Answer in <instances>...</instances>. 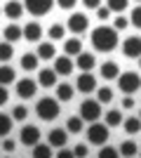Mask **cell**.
Masks as SVG:
<instances>
[{
	"mask_svg": "<svg viewBox=\"0 0 141 158\" xmlns=\"http://www.w3.org/2000/svg\"><path fill=\"white\" fill-rule=\"evenodd\" d=\"M136 2H141V0H136Z\"/></svg>",
	"mask_w": 141,
	"mask_h": 158,
	"instance_id": "c3c4849f",
	"label": "cell"
},
{
	"mask_svg": "<svg viewBox=\"0 0 141 158\" xmlns=\"http://www.w3.org/2000/svg\"><path fill=\"white\" fill-rule=\"evenodd\" d=\"M2 149H5V153H12L14 149H17L14 139H10V137H2Z\"/></svg>",
	"mask_w": 141,
	"mask_h": 158,
	"instance_id": "ab89813d",
	"label": "cell"
},
{
	"mask_svg": "<svg viewBox=\"0 0 141 158\" xmlns=\"http://www.w3.org/2000/svg\"><path fill=\"white\" fill-rule=\"evenodd\" d=\"M12 118H14V120H19V123H24V120L28 118V109H26L24 104H17V106L12 109Z\"/></svg>",
	"mask_w": 141,
	"mask_h": 158,
	"instance_id": "d6a6232c",
	"label": "cell"
},
{
	"mask_svg": "<svg viewBox=\"0 0 141 158\" xmlns=\"http://www.w3.org/2000/svg\"><path fill=\"white\" fill-rule=\"evenodd\" d=\"M66 28L73 31V33H85L89 28V19L82 12H73L71 17H68V21H66Z\"/></svg>",
	"mask_w": 141,
	"mask_h": 158,
	"instance_id": "9c48e42d",
	"label": "cell"
},
{
	"mask_svg": "<svg viewBox=\"0 0 141 158\" xmlns=\"http://www.w3.org/2000/svg\"><path fill=\"white\" fill-rule=\"evenodd\" d=\"M40 38H42V26L38 21H28L26 26H24V40H28V43H40Z\"/></svg>",
	"mask_w": 141,
	"mask_h": 158,
	"instance_id": "4fadbf2b",
	"label": "cell"
},
{
	"mask_svg": "<svg viewBox=\"0 0 141 158\" xmlns=\"http://www.w3.org/2000/svg\"><path fill=\"white\" fill-rule=\"evenodd\" d=\"M49 146H54V149H61V146H66L68 142V130L66 127H54V130H49Z\"/></svg>",
	"mask_w": 141,
	"mask_h": 158,
	"instance_id": "7c38bea8",
	"label": "cell"
},
{
	"mask_svg": "<svg viewBox=\"0 0 141 158\" xmlns=\"http://www.w3.org/2000/svg\"><path fill=\"white\" fill-rule=\"evenodd\" d=\"M139 118H141V116H139Z\"/></svg>",
	"mask_w": 141,
	"mask_h": 158,
	"instance_id": "f907efd6",
	"label": "cell"
},
{
	"mask_svg": "<svg viewBox=\"0 0 141 158\" xmlns=\"http://www.w3.org/2000/svg\"><path fill=\"white\" fill-rule=\"evenodd\" d=\"M122 127H125L127 135H136V132H141V118H127V120H122Z\"/></svg>",
	"mask_w": 141,
	"mask_h": 158,
	"instance_id": "4316f807",
	"label": "cell"
},
{
	"mask_svg": "<svg viewBox=\"0 0 141 158\" xmlns=\"http://www.w3.org/2000/svg\"><path fill=\"white\" fill-rule=\"evenodd\" d=\"M89 40H92V47L96 52H113L118 47V31L113 26H96Z\"/></svg>",
	"mask_w": 141,
	"mask_h": 158,
	"instance_id": "6da1fadb",
	"label": "cell"
},
{
	"mask_svg": "<svg viewBox=\"0 0 141 158\" xmlns=\"http://www.w3.org/2000/svg\"><path fill=\"white\" fill-rule=\"evenodd\" d=\"M127 2L129 0H108V10L111 12H122V10H127Z\"/></svg>",
	"mask_w": 141,
	"mask_h": 158,
	"instance_id": "e575fe53",
	"label": "cell"
},
{
	"mask_svg": "<svg viewBox=\"0 0 141 158\" xmlns=\"http://www.w3.org/2000/svg\"><path fill=\"white\" fill-rule=\"evenodd\" d=\"M127 24H129V19H127V17H115L113 28H115V31H122V28H127Z\"/></svg>",
	"mask_w": 141,
	"mask_h": 158,
	"instance_id": "f35d334b",
	"label": "cell"
},
{
	"mask_svg": "<svg viewBox=\"0 0 141 158\" xmlns=\"http://www.w3.org/2000/svg\"><path fill=\"white\" fill-rule=\"evenodd\" d=\"M47 35H49V40H64V35H66V26H61V24H52L49 31H47Z\"/></svg>",
	"mask_w": 141,
	"mask_h": 158,
	"instance_id": "f546056e",
	"label": "cell"
},
{
	"mask_svg": "<svg viewBox=\"0 0 141 158\" xmlns=\"http://www.w3.org/2000/svg\"><path fill=\"white\" fill-rule=\"evenodd\" d=\"M75 87H78V92H96V78L92 76V71H82L80 76H78V83H75Z\"/></svg>",
	"mask_w": 141,
	"mask_h": 158,
	"instance_id": "30bf717a",
	"label": "cell"
},
{
	"mask_svg": "<svg viewBox=\"0 0 141 158\" xmlns=\"http://www.w3.org/2000/svg\"><path fill=\"white\" fill-rule=\"evenodd\" d=\"M54 0H24V7H26V12H31L33 17H42L52 10Z\"/></svg>",
	"mask_w": 141,
	"mask_h": 158,
	"instance_id": "52a82bcc",
	"label": "cell"
},
{
	"mask_svg": "<svg viewBox=\"0 0 141 158\" xmlns=\"http://www.w3.org/2000/svg\"><path fill=\"white\" fill-rule=\"evenodd\" d=\"M82 5L87 10H96V7H101V0H82Z\"/></svg>",
	"mask_w": 141,
	"mask_h": 158,
	"instance_id": "f6af8a7d",
	"label": "cell"
},
{
	"mask_svg": "<svg viewBox=\"0 0 141 158\" xmlns=\"http://www.w3.org/2000/svg\"><path fill=\"white\" fill-rule=\"evenodd\" d=\"M38 85L57 87V71H54V69H42V71H38Z\"/></svg>",
	"mask_w": 141,
	"mask_h": 158,
	"instance_id": "2e32d148",
	"label": "cell"
},
{
	"mask_svg": "<svg viewBox=\"0 0 141 158\" xmlns=\"http://www.w3.org/2000/svg\"><path fill=\"white\" fill-rule=\"evenodd\" d=\"M118 87H120V92H125V94H134L141 87V76L136 71L120 73V76H118Z\"/></svg>",
	"mask_w": 141,
	"mask_h": 158,
	"instance_id": "3957f363",
	"label": "cell"
},
{
	"mask_svg": "<svg viewBox=\"0 0 141 158\" xmlns=\"http://www.w3.org/2000/svg\"><path fill=\"white\" fill-rule=\"evenodd\" d=\"M12 116H7V113H0V137H7L10 130H12Z\"/></svg>",
	"mask_w": 141,
	"mask_h": 158,
	"instance_id": "f1b7e54d",
	"label": "cell"
},
{
	"mask_svg": "<svg viewBox=\"0 0 141 158\" xmlns=\"http://www.w3.org/2000/svg\"><path fill=\"white\" fill-rule=\"evenodd\" d=\"M14 57V47H12V43H0V61H2V64H7V61L12 59Z\"/></svg>",
	"mask_w": 141,
	"mask_h": 158,
	"instance_id": "83f0119b",
	"label": "cell"
},
{
	"mask_svg": "<svg viewBox=\"0 0 141 158\" xmlns=\"http://www.w3.org/2000/svg\"><path fill=\"white\" fill-rule=\"evenodd\" d=\"M129 24L136 28H141V5H136L134 10H132V14H129Z\"/></svg>",
	"mask_w": 141,
	"mask_h": 158,
	"instance_id": "d590c367",
	"label": "cell"
},
{
	"mask_svg": "<svg viewBox=\"0 0 141 158\" xmlns=\"http://www.w3.org/2000/svg\"><path fill=\"white\" fill-rule=\"evenodd\" d=\"M24 10H26V7L21 5L19 0H10V2H7V5L2 7V14H5V17H10L12 21H17V19L21 17V14H24Z\"/></svg>",
	"mask_w": 141,
	"mask_h": 158,
	"instance_id": "9a60e30c",
	"label": "cell"
},
{
	"mask_svg": "<svg viewBox=\"0 0 141 158\" xmlns=\"http://www.w3.org/2000/svg\"><path fill=\"white\" fill-rule=\"evenodd\" d=\"M14 92L19 94L21 99H33V94L38 92V80H33V78H21V80H17Z\"/></svg>",
	"mask_w": 141,
	"mask_h": 158,
	"instance_id": "8992f818",
	"label": "cell"
},
{
	"mask_svg": "<svg viewBox=\"0 0 141 158\" xmlns=\"http://www.w3.org/2000/svg\"><path fill=\"white\" fill-rule=\"evenodd\" d=\"M19 139H21V144H26V146L33 149V146L40 142V130H38L35 125H24V127H21Z\"/></svg>",
	"mask_w": 141,
	"mask_h": 158,
	"instance_id": "8fae6325",
	"label": "cell"
},
{
	"mask_svg": "<svg viewBox=\"0 0 141 158\" xmlns=\"http://www.w3.org/2000/svg\"><path fill=\"white\" fill-rule=\"evenodd\" d=\"M136 151H139V146H136L132 139H125L120 144V156H136Z\"/></svg>",
	"mask_w": 141,
	"mask_h": 158,
	"instance_id": "1f68e13d",
	"label": "cell"
},
{
	"mask_svg": "<svg viewBox=\"0 0 141 158\" xmlns=\"http://www.w3.org/2000/svg\"><path fill=\"white\" fill-rule=\"evenodd\" d=\"M57 158H73V149H61L57 153Z\"/></svg>",
	"mask_w": 141,
	"mask_h": 158,
	"instance_id": "bcb514c9",
	"label": "cell"
},
{
	"mask_svg": "<svg viewBox=\"0 0 141 158\" xmlns=\"http://www.w3.org/2000/svg\"><path fill=\"white\" fill-rule=\"evenodd\" d=\"M35 113H38V118H40V120H54V118H59V113H61L59 99H52V97L38 99V104H35Z\"/></svg>",
	"mask_w": 141,
	"mask_h": 158,
	"instance_id": "7a4b0ae2",
	"label": "cell"
},
{
	"mask_svg": "<svg viewBox=\"0 0 141 158\" xmlns=\"http://www.w3.org/2000/svg\"><path fill=\"white\" fill-rule=\"evenodd\" d=\"M82 125H85V120H82L80 116H71V118L66 120V130L71 132V135H78V132H82Z\"/></svg>",
	"mask_w": 141,
	"mask_h": 158,
	"instance_id": "484cf974",
	"label": "cell"
},
{
	"mask_svg": "<svg viewBox=\"0 0 141 158\" xmlns=\"http://www.w3.org/2000/svg\"><path fill=\"white\" fill-rule=\"evenodd\" d=\"M7 99H10V92H7V85H0V106L7 104Z\"/></svg>",
	"mask_w": 141,
	"mask_h": 158,
	"instance_id": "ee69618b",
	"label": "cell"
},
{
	"mask_svg": "<svg viewBox=\"0 0 141 158\" xmlns=\"http://www.w3.org/2000/svg\"><path fill=\"white\" fill-rule=\"evenodd\" d=\"M49 156H52V146L49 144H40L38 142L33 146V158H49Z\"/></svg>",
	"mask_w": 141,
	"mask_h": 158,
	"instance_id": "4dcf8cb0",
	"label": "cell"
},
{
	"mask_svg": "<svg viewBox=\"0 0 141 158\" xmlns=\"http://www.w3.org/2000/svg\"><path fill=\"white\" fill-rule=\"evenodd\" d=\"M139 69H141V57H139Z\"/></svg>",
	"mask_w": 141,
	"mask_h": 158,
	"instance_id": "7dc6e473",
	"label": "cell"
},
{
	"mask_svg": "<svg viewBox=\"0 0 141 158\" xmlns=\"http://www.w3.org/2000/svg\"><path fill=\"white\" fill-rule=\"evenodd\" d=\"M108 125L106 123H89V130H87V142L89 144H96V146H104L108 142Z\"/></svg>",
	"mask_w": 141,
	"mask_h": 158,
	"instance_id": "277c9868",
	"label": "cell"
},
{
	"mask_svg": "<svg viewBox=\"0 0 141 158\" xmlns=\"http://www.w3.org/2000/svg\"><path fill=\"white\" fill-rule=\"evenodd\" d=\"M122 54L127 59H139L141 57V38L139 35H127V40L122 43Z\"/></svg>",
	"mask_w": 141,
	"mask_h": 158,
	"instance_id": "ba28073f",
	"label": "cell"
},
{
	"mask_svg": "<svg viewBox=\"0 0 141 158\" xmlns=\"http://www.w3.org/2000/svg\"><path fill=\"white\" fill-rule=\"evenodd\" d=\"M96 99H99L101 104L113 102V90H111V87H99V90H96Z\"/></svg>",
	"mask_w": 141,
	"mask_h": 158,
	"instance_id": "836d02e7",
	"label": "cell"
},
{
	"mask_svg": "<svg viewBox=\"0 0 141 158\" xmlns=\"http://www.w3.org/2000/svg\"><path fill=\"white\" fill-rule=\"evenodd\" d=\"M64 52H66L68 57H71V54H73V57H78V54L82 52V43H80V38H68L66 43H64Z\"/></svg>",
	"mask_w": 141,
	"mask_h": 158,
	"instance_id": "44dd1931",
	"label": "cell"
},
{
	"mask_svg": "<svg viewBox=\"0 0 141 158\" xmlns=\"http://www.w3.org/2000/svg\"><path fill=\"white\" fill-rule=\"evenodd\" d=\"M99 116H101V102L99 99H82L80 118L87 120V123H94V120H99Z\"/></svg>",
	"mask_w": 141,
	"mask_h": 158,
	"instance_id": "5b68a950",
	"label": "cell"
},
{
	"mask_svg": "<svg viewBox=\"0 0 141 158\" xmlns=\"http://www.w3.org/2000/svg\"><path fill=\"white\" fill-rule=\"evenodd\" d=\"M14 78H17V73H14L12 66L7 64L0 66V85H10V83H14Z\"/></svg>",
	"mask_w": 141,
	"mask_h": 158,
	"instance_id": "603a6c76",
	"label": "cell"
},
{
	"mask_svg": "<svg viewBox=\"0 0 141 158\" xmlns=\"http://www.w3.org/2000/svg\"><path fill=\"white\" fill-rule=\"evenodd\" d=\"M75 2H78V0H57V5H59L61 10H73Z\"/></svg>",
	"mask_w": 141,
	"mask_h": 158,
	"instance_id": "b9f144b4",
	"label": "cell"
},
{
	"mask_svg": "<svg viewBox=\"0 0 141 158\" xmlns=\"http://www.w3.org/2000/svg\"><path fill=\"white\" fill-rule=\"evenodd\" d=\"M73 156L75 158H85L87 156V144H75L73 146Z\"/></svg>",
	"mask_w": 141,
	"mask_h": 158,
	"instance_id": "74e56055",
	"label": "cell"
},
{
	"mask_svg": "<svg viewBox=\"0 0 141 158\" xmlns=\"http://www.w3.org/2000/svg\"><path fill=\"white\" fill-rule=\"evenodd\" d=\"M2 35H5L7 43H19L21 38H24V26H17V24H7L5 31H2Z\"/></svg>",
	"mask_w": 141,
	"mask_h": 158,
	"instance_id": "e0dca14e",
	"label": "cell"
},
{
	"mask_svg": "<svg viewBox=\"0 0 141 158\" xmlns=\"http://www.w3.org/2000/svg\"><path fill=\"white\" fill-rule=\"evenodd\" d=\"M75 66H78L80 71H92L94 66H96V57L89 54V52H80L78 59H75Z\"/></svg>",
	"mask_w": 141,
	"mask_h": 158,
	"instance_id": "ac0fdd59",
	"label": "cell"
},
{
	"mask_svg": "<svg viewBox=\"0 0 141 158\" xmlns=\"http://www.w3.org/2000/svg\"><path fill=\"white\" fill-rule=\"evenodd\" d=\"M118 156H120V151L113 149V146H106V149H101V151H99V158H118Z\"/></svg>",
	"mask_w": 141,
	"mask_h": 158,
	"instance_id": "8d00e7d4",
	"label": "cell"
},
{
	"mask_svg": "<svg viewBox=\"0 0 141 158\" xmlns=\"http://www.w3.org/2000/svg\"><path fill=\"white\" fill-rule=\"evenodd\" d=\"M38 61H40V57L33 54V52L21 54V69H24V71H35V69H38Z\"/></svg>",
	"mask_w": 141,
	"mask_h": 158,
	"instance_id": "ffe728a7",
	"label": "cell"
},
{
	"mask_svg": "<svg viewBox=\"0 0 141 158\" xmlns=\"http://www.w3.org/2000/svg\"><path fill=\"white\" fill-rule=\"evenodd\" d=\"M108 14H111V10H108V5H106V7H104V5H101V7H96V19L106 21V19H108Z\"/></svg>",
	"mask_w": 141,
	"mask_h": 158,
	"instance_id": "60d3db41",
	"label": "cell"
},
{
	"mask_svg": "<svg viewBox=\"0 0 141 158\" xmlns=\"http://www.w3.org/2000/svg\"><path fill=\"white\" fill-rule=\"evenodd\" d=\"M106 125L108 127L122 125V111H120V109H111V111H106Z\"/></svg>",
	"mask_w": 141,
	"mask_h": 158,
	"instance_id": "cb8c5ba5",
	"label": "cell"
},
{
	"mask_svg": "<svg viewBox=\"0 0 141 158\" xmlns=\"http://www.w3.org/2000/svg\"><path fill=\"white\" fill-rule=\"evenodd\" d=\"M35 54H38L40 59H52L54 54H57V50H54L52 43H40V45H38V50H35Z\"/></svg>",
	"mask_w": 141,
	"mask_h": 158,
	"instance_id": "d4e9b609",
	"label": "cell"
},
{
	"mask_svg": "<svg viewBox=\"0 0 141 158\" xmlns=\"http://www.w3.org/2000/svg\"><path fill=\"white\" fill-rule=\"evenodd\" d=\"M73 94H75V90L68 85V83L57 85V99H59V102H71V99H73Z\"/></svg>",
	"mask_w": 141,
	"mask_h": 158,
	"instance_id": "7402d4cb",
	"label": "cell"
},
{
	"mask_svg": "<svg viewBox=\"0 0 141 158\" xmlns=\"http://www.w3.org/2000/svg\"><path fill=\"white\" fill-rule=\"evenodd\" d=\"M73 61H71V57H54V71H57V76H71V71H73Z\"/></svg>",
	"mask_w": 141,
	"mask_h": 158,
	"instance_id": "5bb4252c",
	"label": "cell"
},
{
	"mask_svg": "<svg viewBox=\"0 0 141 158\" xmlns=\"http://www.w3.org/2000/svg\"><path fill=\"white\" fill-rule=\"evenodd\" d=\"M134 106H136L134 97H132V94H125V99H122V109H134Z\"/></svg>",
	"mask_w": 141,
	"mask_h": 158,
	"instance_id": "7bdbcfd3",
	"label": "cell"
},
{
	"mask_svg": "<svg viewBox=\"0 0 141 158\" xmlns=\"http://www.w3.org/2000/svg\"><path fill=\"white\" fill-rule=\"evenodd\" d=\"M0 12H2V10H0Z\"/></svg>",
	"mask_w": 141,
	"mask_h": 158,
	"instance_id": "681fc988",
	"label": "cell"
},
{
	"mask_svg": "<svg viewBox=\"0 0 141 158\" xmlns=\"http://www.w3.org/2000/svg\"><path fill=\"white\" fill-rule=\"evenodd\" d=\"M99 71H101V78L113 80V78H118V76H120V66L115 64V61H104Z\"/></svg>",
	"mask_w": 141,
	"mask_h": 158,
	"instance_id": "d6986e66",
	"label": "cell"
}]
</instances>
